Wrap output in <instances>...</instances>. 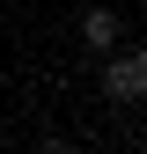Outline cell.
<instances>
[{
  "instance_id": "obj_1",
  "label": "cell",
  "mask_w": 147,
  "mask_h": 154,
  "mask_svg": "<svg viewBox=\"0 0 147 154\" xmlns=\"http://www.w3.org/2000/svg\"><path fill=\"white\" fill-rule=\"evenodd\" d=\"M103 95H110V103H140V95H147V51L140 44L103 51Z\"/></svg>"
},
{
  "instance_id": "obj_2",
  "label": "cell",
  "mask_w": 147,
  "mask_h": 154,
  "mask_svg": "<svg viewBox=\"0 0 147 154\" xmlns=\"http://www.w3.org/2000/svg\"><path fill=\"white\" fill-rule=\"evenodd\" d=\"M81 44L96 51V59L118 51V44H125V15H118V8H88V15H81Z\"/></svg>"
}]
</instances>
